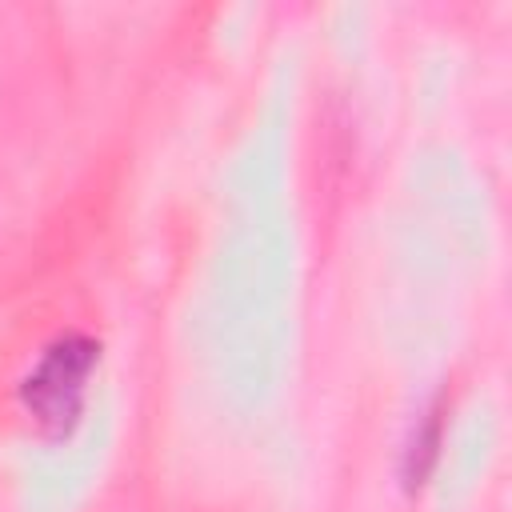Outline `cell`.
<instances>
[{
    "label": "cell",
    "instance_id": "cell-1",
    "mask_svg": "<svg viewBox=\"0 0 512 512\" xmlns=\"http://www.w3.org/2000/svg\"><path fill=\"white\" fill-rule=\"evenodd\" d=\"M96 340L88 336H60L56 344L44 348V356L36 360V368L24 376L20 384V400L28 408V416L48 432V436H68L80 420L84 408V388L88 376L96 368Z\"/></svg>",
    "mask_w": 512,
    "mask_h": 512
}]
</instances>
